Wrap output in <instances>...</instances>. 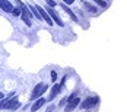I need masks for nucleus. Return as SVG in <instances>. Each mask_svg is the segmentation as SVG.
<instances>
[{"instance_id": "1", "label": "nucleus", "mask_w": 127, "mask_h": 112, "mask_svg": "<svg viewBox=\"0 0 127 112\" xmlns=\"http://www.w3.org/2000/svg\"><path fill=\"white\" fill-rule=\"evenodd\" d=\"M48 90V86L47 85H44V83H39L37 86L34 87V90H32V95H31V99H38L41 98L45 92Z\"/></svg>"}, {"instance_id": "2", "label": "nucleus", "mask_w": 127, "mask_h": 112, "mask_svg": "<svg viewBox=\"0 0 127 112\" xmlns=\"http://www.w3.org/2000/svg\"><path fill=\"white\" fill-rule=\"evenodd\" d=\"M98 103H99V98L98 96H89L88 99H85L80 103V108L82 109H89V108H94Z\"/></svg>"}, {"instance_id": "3", "label": "nucleus", "mask_w": 127, "mask_h": 112, "mask_svg": "<svg viewBox=\"0 0 127 112\" xmlns=\"http://www.w3.org/2000/svg\"><path fill=\"white\" fill-rule=\"evenodd\" d=\"M45 12L48 13V16H50L51 19H53V22H56V23H57L59 26H63V21L60 19V16H59V13L56 12V10H54L53 7H50V6H48V7L45 9Z\"/></svg>"}, {"instance_id": "4", "label": "nucleus", "mask_w": 127, "mask_h": 112, "mask_svg": "<svg viewBox=\"0 0 127 112\" xmlns=\"http://www.w3.org/2000/svg\"><path fill=\"white\" fill-rule=\"evenodd\" d=\"M35 9L38 10V13H39V16H41V19H42V21H45V22H47L48 25H51V26L54 25V22H53V19H51L50 16H48V13L45 12V9H42L41 6H35Z\"/></svg>"}, {"instance_id": "5", "label": "nucleus", "mask_w": 127, "mask_h": 112, "mask_svg": "<svg viewBox=\"0 0 127 112\" xmlns=\"http://www.w3.org/2000/svg\"><path fill=\"white\" fill-rule=\"evenodd\" d=\"M64 80H66V77H63V80H62V83H56L54 86H53V89H51V93H50V98L48 99H54L59 93H60V90H62V86H63V83H64Z\"/></svg>"}, {"instance_id": "6", "label": "nucleus", "mask_w": 127, "mask_h": 112, "mask_svg": "<svg viewBox=\"0 0 127 112\" xmlns=\"http://www.w3.org/2000/svg\"><path fill=\"white\" fill-rule=\"evenodd\" d=\"M19 106H21V103H19V100L16 99V98H15V99L10 98V99L4 103V108H6V109H9V111H15V109H18Z\"/></svg>"}, {"instance_id": "7", "label": "nucleus", "mask_w": 127, "mask_h": 112, "mask_svg": "<svg viewBox=\"0 0 127 112\" xmlns=\"http://www.w3.org/2000/svg\"><path fill=\"white\" fill-rule=\"evenodd\" d=\"M79 103H80V99H79V98L76 96L75 99L69 100V103H67V106L64 108V111H66V112H72L73 109H75V108H77V105H79Z\"/></svg>"}, {"instance_id": "8", "label": "nucleus", "mask_w": 127, "mask_h": 112, "mask_svg": "<svg viewBox=\"0 0 127 112\" xmlns=\"http://www.w3.org/2000/svg\"><path fill=\"white\" fill-rule=\"evenodd\" d=\"M0 9H3L4 12H7V13H10L13 6H12V3H9L7 0H0Z\"/></svg>"}, {"instance_id": "9", "label": "nucleus", "mask_w": 127, "mask_h": 112, "mask_svg": "<svg viewBox=\"0 0 127 112\" xmlns=\"http://www.w3.org/2000/svg\"><path fill=\"white\" fill-rule=\"evenodd\" d=\"M44 103H45V99H44V98H38V100H37V102H35V103L32 105V108H31V111H32V112L38 111V109L41 108V106H42V105H44Z\"/></svg>"}, {"instance_id": "10", "label": "nucleus", "mask_w": 127, "mask_h": 112, "mask_svg": "<svg viewBox=\"0 0 127 112\" xmlns=\"http://www.w3.org/2000/svg\"><path fill=\"white\" fill-rule=\"evenodd\" d=\"M62 9H63L64 12L67 13V15H69V16H70V18H72V19H73L75 22H76V21H77V18H76V16H75V13L72 12V10H70V9H69V7L66 6V4H63V3H62Z\"/></svg>"}, {"instance_id": "11", "label": "nucleus", "mask_w": 127, "mask_h": 112, "mask_svg": "<svg viewBox=\"0 0 127 112\" xmlns=\"http://www.w3.org/2000/svg\"><path fill=\"white\" fill-rule=\"evenodd\" d=\"M82 3H83V7H85L86 10H89V12H92V13H95V12H96V7H95V6H92L91 3H88L86 0H83Z\"/></svg>"}, {"instance_id": "12", "label": "nucleus", "mask_w": 127, "mask_h": 112, "mask_svg": "<svg viewBox=\"0 0 127 112\" xmlns=\"http://www.w3.org/2000/svg\"><path fill=\"white\" fill-rule=\"evenodd\" d=\"M92 1H94V3H96L99 7H107V6H108V3H107L105 0H92Z\"/></svg>"}, {"instance_id": "13", "label": "nucleus", "mask_w": 127, "mask_h": 112, "mask_svg": "<svg viewBox=\"0 0 127 112\" xmlns=\"http://www.w3.org/2000/svg\"><path fill=\"white\" fill-rule=\"evenodd\" d=\"M13 16H21V9L19 7H16V9H12V12H10Z\"/></svg>"}, {"instance_id": "14", "label": "nucleus", "mask_w": 127, "mask_h": 112, "mask_svg": "<svg viewBox=\"0 0 127 112\" xmlns=\"http://www.w3.org/2000/svg\"><path fill=\"white\" fill-rule=\"evenodd\" d=\"M22 19H24V22H25L28 26H32V23H31V21H29V18H28V16H22Z\"/></svg>"}, {"instance_id": "15", "label": "nucleus", "mask_w": 127, "mask_h": 112, "mask_svg": "<svg viewBox=\"0 0 127 112\" xmlns=\"http://www.w3.org/2000/svg\"><path fill=\"white\" fill-rule=\"evenodd\" d=\"M45 1H47V4H48V6H50V7H54V6H56V4H57V3H56V1H54V0H45Z\"/></svg>"}, {"instance_id": "16", "label": "nucleus", "mask_w": 127, "mask_h": 112, "mask_svg": "<svg viewBox=\"0 0 127 112\" xmlns=\"http://www.w3.org/2000/svg\"><path fill=\"white\" fill-rule=\"evenodd\" d=\"M56 79H57V74H56V71H51V80H53V82H56Z\"/></svg>"}, {"instance_id": "17", "label": "nucleus", "mask_w": 127, "mask_h": 112, "mask_svg": "<svg viewBox=\"0 0 127 112\" xmlns=\"http://www.w3.org/2000/svg\"><path fill=\"white\" fill-rule=\"evenodd\" d=\"M63 1L66 4H73V3H75V0H63Z\"/></svg>"}, {"instance_id": "18", "label": "nucleus", "mask_w": 127, "mask_h": 112, "mask_svg": "<svg viewBox=\"0 0 127 112\" xmlns=\"http://www.w3.org/2000/svg\"><path fill=\"white\" fill-rule=\"evenodd\" d=\"M54 108H56V106H54V105H51V106H48V109H47L45 112H51L53 109H54Z\"/></svg>"}, {"instance_id": "19", "label": "nucleus", "mask_w": 127, "mask_h": 112, "mask_svg": "<svg viewBox=\"0 0 127 112\" xmlns=\"http://www.w3.org/2000/svg\"><path fill=\"white\" fill-rule=\"evenodd\" d=\"M4 103H6L4 100H1V102H0V109H3V108H4Z\"/></svg>"}, {"instance_id": "20", "label": "nucleus", "mask_w": 127, "mask_h": 112, "mask_svg": "<svg viewBox=\"0 0 127 112\" xmlns=\"http://www.w3.org/2000/svg\"><path fill=\"white\" fill-rule=\"evenodd\" d=\"M3 98H4V95H3V93L0 92V99H3Z\"/></svg>"}]
</instances>
